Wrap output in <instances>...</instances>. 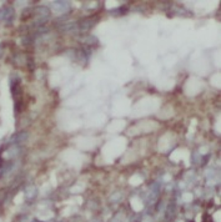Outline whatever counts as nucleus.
<instances>
[{"instance_id": "obj_5", "label": "nucleus", "mask_w": 221, "mask_h": 222, "mask_svg": "<svg viewBox=\"0 0 221 222\" xmlns=\"http://www.w3.org/2000/svg\"><path fill=\"white\" fill-rule=\"evenodd\" d=\"M33 222H43V221H39V220H34Z\"/></svg>"}, {"instance_id": "obj_1", "label": "nucleus", "mask_w": 221, "mask_h": 222, "mask_svg": "<svg viewBox=\"0 0 221 222\" xmlns=\"http://www.w3.org/2000/svg\"><path fill=\"white\" fill-rule=\"evenodd\" d=\"M28 137H29V134H28L26 131H19V132H15V134L10 137L9 144H10V145L23 144V142H25V141L28 140Z\"/></svg>"}, {"instance_id": "obj_2", "label": "nucleus", "mask_w": 221, "mask_h": 222, "mask_svg": "<svg viewBox=\"0 0 221 222\" xmlns=\"http://www.w3.org/2000/svg\"><path fill=\"white\" fill-rule=\"evenodd\" d=\"M10 16H12V18L14 16V10H13V8L4 7V8L0 9V20H9Z\"/></svg>"}, {"instance_id": "obj_4", "label": "nucleus", "mask_w": 221, "mask_h": 222, "mask_svg": "<svg viewBox=\"0 0 221 222\" xmlns=\"http://www.w3.org/2000/svg\"><path fill=\"white\" fill-rule=\"evenodd\" d=\"M95 21H96V19H85V20H82L80 24H79V29L80 30H82V31H85V30H89L90 28H92L94 26V24H95Z\"/></svg>"}, {"instance_id": "obj_3", "label": "nucleus", "mask_w": 221, "mask_h": 222, "mask_svg": "<svg viewBox=\"0 0 221 222\" xmlns=\"http://www.w3.org/2000/svg\"><path fill=\"white\" fill-rule=\"evenodd\" d=\"M53 8H55L58 12H66L70 9L69 2H53Z\"/></svg>"}]
</instances>
